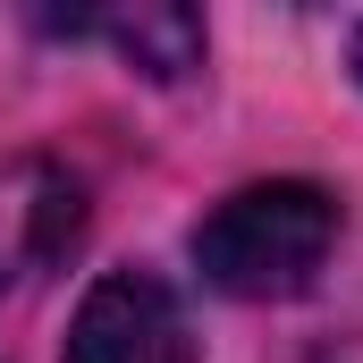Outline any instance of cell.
<instances>
[{
  "label": "cell",
  "mask_w": 363,
  "mask_h": 363,
  "mask_svg": "<svg viewBox=\"0 0 363 363\" xmlns=\"http://www.w3.org/2000/svg\"><path fill=\"white\" fill-rule=\"evenodd\" d=\"M355 77H363V34H355Z\"/></svg>",
  "instance_id": "277c9868"
},
{
  "label": "cell",
  "mask_w": 363,
  "mask_h": 363,
  "mask_svg": "<svg viewBox=\"0 0 363 363\" xmlns=\"http://www.w3.org/2000/svg\"><path fill=\"white\" fill-rule=\"evenodd\" d=\"M68 363H194L178 296L152 271H110L68 321Z\"/></svg>",
  "instance_id": "7a4b0ae2"
},
{
  "label": "cell",
  "mask_w": 363,
  "mask_h": 363,
  "mask_svg": "<svg viewBox=\"0 0 363 363\" xmlns=\"http://www.w3.org/2000/svg\"><path fill=\"white\" fill-rule=\"evenodd\" d=\"M101 34H118V51L135 68H152V77H186L194 51H203V34H194L186 9H135V17H110Z\"/></svg>",
  "instance_id": "3957f363"
},
{
  "label": "cell",
  "mask_w": 363,
  "mask_h": 363,
  "mask_svg": "<svg viewBox=\"0 0 363 363\" xmlns=\"http://www.w3.org/2000/svg\"><path fill=\"white\" fill-rule=\"evenodd\" d=\"M338 245V203L330 186L313 178H271L228 194L203 228H194V271L211 279L220 296H245V304H271L313 287V271L330 262Z\"/></svg>",
  "instance_id": "6da1fadb"
}]
</instances>
